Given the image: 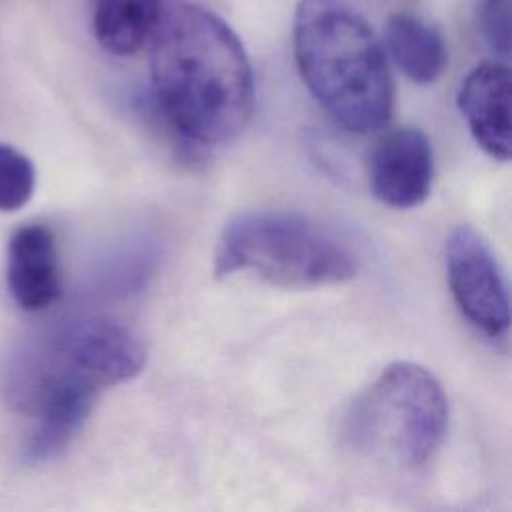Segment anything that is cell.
Returning <instances> with one entry per match:
<instances>
[{"label":"cell","instance_id":"obj_4","mask_svg":"<svg viewBox=\"0 0 512 512\" xmlns=\"http://www.w3.org/2000/svg\"><path fill=\"white\" fill-rule=\"evenodd\" d=\"M250 272L284 288H318L356 276L358 256L330 226L294 210H248L220 232L214 274Z\"/></svg>","mask_w":512,"mask_h":512},{"label":"cell","instance_id":"obj_13","mask_svg":"<svg viewBox=\"0 0 512 512\" xmlns=\"http://www.w3.org/2000/svg\"><path fill=\"white\" fill-rule=\"evenodd\" d=\"M474 20L482 40L502 58L510 54V0H476Z\"/></svg>","mask_w":512,"mask_h":512},{"label":"cell","instance_id":"obj_10","mask_svg":"<svg viewBox=\"0 0 512 512\" xmlns=\"http://www.w3.org/2000/svg\"><path fill=\"white\" fill-rule=\"evenodd\" d=\"M384 46L396 68L416 84L436 82L448 66L442 32L410 12H396L386 20Z\"/></svg>","mask_w":512,"mask_h":512},{"label":"cell","instance_id":"obj_6","mask_svg":"<svg viewBox=\"0 0 512 512\" xmlns=\"http://www.w3.org/2000/svg\"><path fill=\"white\" fill-rule=\"evenodd\" d=\"M446 276L456 306L468 322L492 340L506 338L510 328L508 284L484 236L456 226L446 238Z\"/></svg>","mask_w":512,"mask_h":512},{"label":"cell","instance_id":"obj_5","mask_svg":"<svg viewBox=\"0 0 512 512\" xmlns=\"http://www.w3.org/2000/svg\"><path fill=\"white\" fill-rule=\"evenodd\" d=\"M448 430V398L440 380L408 360L388 364L350 404L346 444L362 458L400 470L426 466Z\"/></svg>","mask_w":512,"mask_h":512},{"label":"cell","instance_id":"obj_1","mask_svg":"<svg viewBox=\"0 0 512 512\" xmlns=\"http://www.w3.org/2000/svg\"><path fill=\"white\" fill-rule=\"evenodd\" d=\"M146 364L142 338L122 320L80 316L14 344L0 366V396L12 412L36 420L24 460L58 458L82 430L106 388Z\"/></svg>","mask_w":512,"mask_h":512},{"label":"cell","instance_id":"obj_7","mask_svg":"<svg viewBox=\"0 0 512 512\" xmlns=\"http://www.w3.org/2000/svg\"><path fill=\"white\" fill-rule=\"evenodd\" d=\"M370 188L392 208L420 206L434 182V150L428 136L414 126L384 134L370 154Z\"/></svg>","mask_w":512,"mask_h":512},{"label":"cell","instance_id":"obj_11","mask_svg":"<svg viewBox=\"0 0 512 512\" xmlns=\"http://www.w3.org/2000/svg\"><path fill=\"white\" fill-rule=\"evenodd\" d=\"M164 0H92V30L114 56L136 54L152 36Z\"/></svg>","mask_w":512,"mask_h":512},{"label":"cell","instance_id":"obj_2","mask_svg":"<svg viewBox=\"0 0 512 512\" xmlns=\"http://www.w3.org/2000/svg\"><path fill=\"white\" fill-rule=\"evenodd\" d=\"M148 42L152 94L174 130L198 144H220L246 128L252 66L218 14L192 2L170 4Z\"/></svg>","mask_w":512,"mask_h":512},{"label":"cell","instance_id":"obj_12","mask_svg":"<svg viewBox=\"0 0 512 512\" xmlns=\"http://www.w3.org/2000/svg\"><path fill=\"white\" fill-rule=\"evenodd\" d=\"M36 170L32 160L10 144L0 142V212H16L32 198Z\"/></svg>","mask_w":512,"mask_h":512},{"label":"cell","instance_id":"obj_8","mask_svg":"<svg viewBox=\"0 0 512 512\" xmlns=\"http://www.w3.org/2000/svg\"><path fill=\"white\" fill-rule=\"evenodd\" d=\"M458 108L476 144L494 160L510 158V70L502 62L478 64L458 90Z\"/></svg>","mask_w":512,"mask_h":512},{"label":"cell","instance_id":"obj_3","mask_svg":"<svg viewBox=\"0 0 512 512\" xmlns=\"http://www.w3.org/2000/svg\"><path fill=\"white\" fill-rule=\"evenodd\" d=\"M292 48L302 82L334 122L354 134L386 126L394 110L386 52L344 0H298Z\"/></svg>","mask_w":512,"mask_h":512},{"label":"cell","instance_id":"obj_9","mask_svg":"<svg viewBox=\"0 0 512 512\" xmlns=\"http://www.w3.org/2000/svg\"><path fill=\"white\" fill-rule=\"evenodd\" d=\"M6 282L14 302L26 312L52 306L62 290L58 248L44 224L20 226L8 242Z\"/></svg>","mask_w":512,"mask_h":512}]
</instances>
